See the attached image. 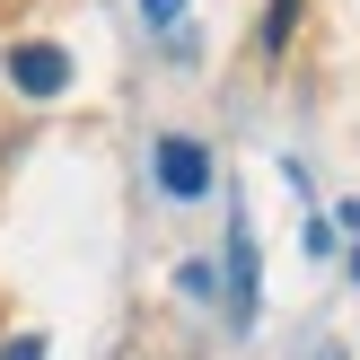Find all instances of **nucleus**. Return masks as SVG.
Returning <instances> with one entry per match:
<instances>
[{
  "label": "nucleus",
  "instance_id": "f257e3e1",
  "mask_svg": "<svg viewBox=\"0 0 360 360\" xmlns=\"http://www.w3.org/2000/svg\"><path fill=\"white\" fill-rule=\"evenodd\" d=\"M9 79L27 88V97H62V88H70V53L62 44H18L9 53Z\"/></svg>",
  "mask_w": 360,
  "mask_h": 360
},
{
  "label": "nucleus",
  "instance_id": "f03ea898",
  "mask_svg": "<svg viewBox=\"0 0 360 360\" xmlns=\"http://www.w3.org/2000/svg\"><path fill=\"white\" fill-rule=\"evenodd\" d=\"M158 185L167 193H202L211 185V150L202 141H158Z\"/></svg>",
  "mask_w": 360,
  "mask_h": 360
},
{
  "label": "nucleus",
  "instance_id": "7ed1b4c3",
  "mask_svg": "<svg viewBox=\"0 0 360 360\" xmlns=\"http://www.w3.org/2000/svg\"><path fill=\"white\" fill-rule=\"evenodd\" d=\"M141 9H150L158 27H176V9H185V0H141Z\"/></svg>",
  "mask_w": 360,
  "mask_h": 360
},
{
  "label": "nucleus",
  "instance_id": "20e7f679",
  "mask_svg": "<svg viewBox=\"0 0 360 360\" xmlns=\"http://www.w3.org/2000/svg\"><path fill=\"white\" fill-rule=\"evenodd\" d=\"M9 360H44V343H35V334H27V343H9Z\"/></svg>",
  "mask_w": 360,
  "mask_h": 360
}]
</instances>
